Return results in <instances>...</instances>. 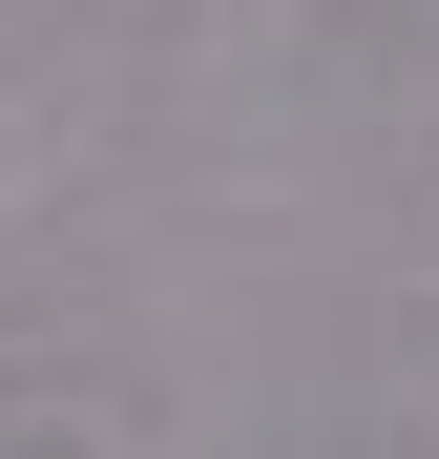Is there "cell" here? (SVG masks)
<instances>
[{
    "instance_id": "6da1fadb",
    "label": "cell",
    "mask_w": 439,
    "mask_h": 459,
    "mask_svg": "<svg viewBox=\"0 0 439 459\" xmlns=\"http://www.w3.org/2000/svg\"><path fill=\"white\" fill-rule=\"evenodd\" d=\"M0 459H63V438H0Z\"/></svg>"
},
{
    "instance_id": "7a4b0ae2",
    "label": "cell",
    "mask_w": 439,
    "mask_h": 459,
    "mask_svg": "<svg viewBox=\"0 0 439 459\" xmlns=\"http://www.w3.org/2000/svg\"><path fill=\"white\" fill-rule=\"evenodd\" d=\"M418 314H439V272H418Z\"/></svg>"
}]
</instances>
